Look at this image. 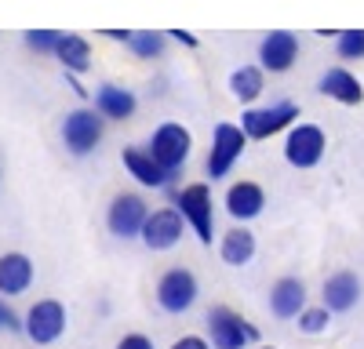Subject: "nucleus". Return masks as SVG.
<instances>
[{
    "instance_id": "a211bd4d",
    "label": "nucleus",
    "mask_w": 364,
    "mask_h": 349,
    "mask_svg": "<svg viewBox=\"0 0 364 349\" xmlns=\"http://www.w3.org/2000/svg\"><path fill=\"white\" fill-rule=\"evenodd\" d=\"M321 92H324L328 99H336L339 106H360V102H364V87H360V80H357L350 70H343V66L328 70V73L321 77Z\"/></svg>"
},
{
    "instance_id": "f8f14e48",
    "label": "nucleus",
    "mask_w": 364,
    "mask_h": 349,
    "mask_svg": "<svg viewBox=\"0 0 364 349\" xmlns=\"http://www.w3.org/2000/svg\"><path fill=\"white\" fill-rule=\"evenodd\" d=\"M299 58V37L288 29H273L259 44V66L266 73H288Z\"/></svg>"
},
{
    "instance_id": "412c9836",
    "label": "nucleus",
    "mask_w": 364,
    "mask_h": 349,
    "mask_svg": "<svg viewBox=\"0 0 364 349\" xmlns=\"http://www.w3.org/2000/svg\"><path fill=\"white\" fill-rule=\"evenodd\" d=\"M55 58L66 66V73H87V66H91V44L80 33H58Z\"/></svg>"
},
{
    "instance_id": "4468645a",
    "label": "nucleus",
    "mask_w": 364,
    "mask_h": 349,
    "mask_svg": "<svg viewBox=\"0 0 364 349\" xmlns=\"http://www.w3.org/2000/svg\"><path fill=\"white\" fill-rule=\"evenodd\" d=\"M33 284V262H29L22 251H8L0 255V295L15 299L22 291H29Z\"/></svg>"
},
{
    "instance_id": "6e6552de",
    "label": "nucleus",
    "mask_w": 364,
    "mask_h": 349,
    "mask_svg": "<svg viewBox=\"0 0 364 349\" xmlns=\"http://www.w3.org/2000/svg\"><path fill=\"white\" fill-rule=\"evenodd\" d=\"M22 331L33 338L37 345H51L55 338H63V331H66V309H63V302L41 299L37 306H29V313L22 320Z\"/></svg>"
},
{
    "instance_id": "bb28decb",
    "label": "nucleus",
    "mask_w": 364,
    "mask_h": 349,
    "mask_svg": "<svg viewBox=\"0 0 364 349\" xmlns=\"http://www.w3.org/2000/svg\"><path fill=\"white\" fill-rule=\"evenodd\" d=\"M117 349H154V342H149L146 335H124L117 342Z\"/></svg>"
},
{
    "instance_id": "aec40b11",
    "label": "nucleus",
    "mask_w": 364,
    "mask_h": 349,
    "mask_svg": "<svg viewBox=\"0 0 364 349\" xmlns=\"http://www.w3.org/2000/svg\"><path fill=\"white\" fill-rule=\"evenodd\" d=\"M219 255H223V262L226 266H248V262L255 258V237H252V229H245V226H233L226 237L219 240Z\"/></svg>"
},
{
    "instance_id": "39448f33",
    "label": "nucleus",
    "mask_w": 364,
    "mask_h": 349,
    "mask_svg": "<svg viewBox=\"0 0 364 349\" xmlns=\"http://www.w3.org/2000/svg\"><path fill=\"white\" fill-rule=\"evenodd\" d=\"M328 150V135L317 124H291L284 138V160L291 167H317Z\"/></svg>"
},
{
    "instance_id": "0eeeda50",
    "label": "nucleus",
    "mask_w": 364,
    "mask_h": 349,
    "mask_svg": "<svg viewBox=\"0 0 364 349\" xmlns=\"http://www.w3.org/2000/svg\"><path fill=\"white\" fill-rule=\"evenodd\" d=\"M245 145H248L245 128L219 124L215 135H211V153H208V174H211V179H223V174H230V167L240 160V153H245Z\"/></svg>"
},
{
    "instance_id": "ddd939ff",
    "label": "nucleus",
    "mask_w": 364,
    "mask_h": 349,
    "mask_svg": "<svg viewBox=\"0 0 364 349\" xmlns=\"http://www.w3.org/2000/svg\"><path fill=\"white\" fill-rule=\"evenodd\" d=\"M302 309H306V284L299 277H281L269 287V313L281 320H295Z\"/></svg>"
},
{
    "instance_id": "b1692460",
    "label": "nucleus",
    "mask_w": 364,
    "mask_h": 349,
    "mask_svg": "<svg viewBox=\"0 0 364 349\" xmlns=\"http://www.w3.org/2000/svg\"><path fill=\"white\" fill-rule=\"evenodd\" d=\"M328 320H331V309L328 306H314V309H302L299 313V328L306 331V335H321L328 328Z\"/></svg>"
},
{
    "instance_id": "f3484780",
    "label": "nucleus",
    "mask_w": 364,
    "mask_h": 349,
    "mask_svg": "<svg viewBox=\"0 0 364 349\" xmlns=\"http://www.w3.org/2000/svg\"><path fill=\"white\" fill-rule=\"evenodd\" d=\"M360 302V280L350 270H339L324 280V306L331 313H350Z\"/></svg>"
},
{
    "instance_id": "6ab92c4d",
    "label": "nucleus",
    "mask_w": 364,
    "mask_h": 349,
    "mask_svg": "<svg viewBox=\"0 0 364 349\" xmlns=\"http://www.w3.org/2000/svg\"><path fill=\"white\" fill-rule=\"evenodd\" d=\"M135 95L128 92V87H117V84H102L95 92V109L106 116V121H128V116L135 113Z\"/></svg>"
},
{
    "instance_id": "dca6fc26",
    "label": "nucleus",
    "mask_w": 364,
    "mask_h": 349,
    "mask_svg": "<svg viewBox=\"0 0 364 349\" xmlns=\"http://www.w3.org/2000/svg\"><path fill=\"white\" fill-rule=\"evenodd\" d=\"M124 167L132 171L135 182H142V186H149V189H164V186L175 179L171 171H164V167L154 160V153L139 150V145H128V150H124Z\"/></svg>"
},
{
    "instance_id": "393cba45",
    "label": "nucleus",
    "mask_w": 364,
    "mask_h": 349,
    "mask_svg": "<svg viewBox=\"0 0 364 349\" xmlns=\"http://www.w3.org/2000/svg\"><path fill=\"white\" fill-rule=\"evenodd\" d=\"M336 51L343 58H364V29H346V33H339Z\"/></svg>"
},
{
    "instance_id": "4be33fe9",
    "label": "nucleus",
    "mask_w": 364,
    "mask_h": 349,
    "mask_svg": "<svg viewBox=\"0 0 364 349\" xmlns=\"http://www.w3.org/2000/svg\"><path fill=\"white\" fill-rule=\"evenodd\" d=\"M230 92L237 102H255L262 95V70L259 66H240L230 77Z\"/></svg>"
},
{
    "instance_id": "1a4fd4ad",
    "label": "nucleus",
    "mask_w": 364,
    "mask_h": 349,
    "mask_svg": "<svg viewBox=\"0 0 364 349\" xmlns=\"http://www.w3.org/2000/svg\"><path fill=\"white\" fill-rule=\"evenodd\" d=\"M193 302H197V277L190 270L175 266L157 280V306L164 313H186L193 309Z\"/></svg>"
},
{
    "instance_id": "5701e85b",
    "label": "nucleus",
    "mask_w": 364,
    "mask_h": 349,
    "mask_svg": "<svg viewBox=\"0 0 364 349\" xmlns=\"http://www.w3.org/2000/svg\"><path fill=\"white\" fill-rule=\"evenodd\" d=\"M128 48H132L139 58H161L164 37L154 33V29H142V33H128Z\"/></svg>"
},
{
    "instance_id": "c85d7f7f",
    "label": "nucleus",
    "mask_w": 364,
    "mask_h": 349,
    "mask_svg": "<svg viewBox=\"0 0 364 349\" xmlns=\"http://www.w3.org/2000/svg\"><path fill=\"white\" fill-rule=\"evenodd\" d=\"M171 349H211V345H208L204 338H197V335H182Z\"/></svg>"
},
{
    "instance_id": "cd10ccee",
    "label": "nucleus",
    "mask_w": 364,
    "mask_h": 349,
    "mask_svg": "<svg viewBox=\"0 0 364 349\" xmlns=\"http://www.w3.org/2000/svg\"><path fill=\"white\" fill-rule=\"evenodd\" d=\"M0 299H4V295H0ZM0 328H8V331H18V328H22V320H18L4 302H0Z\"/></svg>"
},
{
    "instance_id": "9b49d317",
    "label": "nucleus",
    "mask_w": 364,
    "mask_h": 349,
    "mask_svg": "<svg viewBox=\"0 0 364 349\" xmlns=\"http://www.w3.org/2000/svg\"><path fill=\"white\" fill-rule=\"evenodd\" d=\"M295 121H299V106L295 102H277L269 109H248L245 116H240V128H245L248 138H269V135L284 131Z\"/></svg>"
},
{
    "instance_id": "f03ea898",
    "label": "nucleus",
    "mask_w": 364,
    "mask_h": 349,
    "mask_svg": "<svg viewBox=\"0 0 364 349\" xmlns=\"http://www.w3.org/2000/svg\"><path fill=\"white\" fill-rule=\"evenodd\" d=\"M190 150H193L190 131L182 128V124H175V121L161 124V128L154 131V138H149V153H154V160H157L164 171H171V174L190 160Z\"/></svg>"
},
{
    "instance_id": "c756f323",
    "label": "nucleus",
    "mask_w": 364,
    "mask_h": 349,
    "mask_svg": "<svg viewBox=\"0 0 364 349\" xmlns=\"http://www.w3.org/2000/svg\"><path fill=\"white\" fill-rule=\"evenodd\" d=\"M171 37H175L178 44H186V48H200V40H197L193 33H186V29H171Z\"/></svg>"
},
{
    "instance_id": "20e7f679",
    "label": "nucleus",
    "mask_w": 364,
    "mask_h": 349,
    "mask_svg": "<svg viewBox=\"0 0 364 349\" xmlns=\"http://www.w3.org/2000/svg\"><path fill=\"white\" fill-rule=\"evenodd\" d=\"M175 208L182 211V218H186L197 233L200 244H211V237H215V215H211V189L204 182H193L186 186L178 196H175Z\"/></svg>"
},
{
    "instance_id": "2eb2a0df",
    "label": "nucleus",
    "mask_w": 364,
    "mask_h": 349,
    "mask_svg": "<svg viewBox=\"0 0 364 349\" xmlns=\"http://www.w3.org/2000/svg\"><path fill=\"white\" fill-rule=\"evenodd\" d=\"M266 208V193L259 182H233L226 189V211L237 218V222H252L259 218Z\"/></svg>"
},
{
    "instance_id": "7ed1b4c3",
    "label": "nucleus",
    "mask_w": 364,
    "mask_h": 349,
    "mask_svg": "<svg viewBox=\"0 0 364 349\" xmlns=\"http://www.w3.org/2000/svg\"><path fill=\"white\" fill-rule=\"evenodd\" d=\"M208 331H211V345L215 349H245L248 342L259 338V328H252L240 313L215 306L208 313Z\"/></svg>"
},
{
    "instance_id": "423d86ee",
    "label": "nucleus",
    "mask_w": 364,
    "mask_h": 349,
    "mask_svg": "<svg viewBox=\"0 0 364 349\" xmlns=\"http://www.w3.org/2000/svg\"><path fill=\"white\" fill-rule=\"evenodd\" d=\"M149 218V208L139 193H117L109 211H106V226L113 237L120 240H132V237H142V226Z\"/></svg>"
},
{
    "instance_id": "a878e982",
    "label": "nucleus",
    "mask_w": 364,
    "mask_h": 349,
    "mask_svg": "<svg viewBox=\"0 0 364 349\" xmlns=\"http://www.w3.org/2000/svg\"><path fill=\"white\" fill-rule=\"evenodd\" d=\"M55 44H58L55 29H29L26 33V48L37 51V55H55Z\"/></svg>"
},
{
    "instance_id": "f257e3e1",
    "label": "nucleus",
    "mask_w": 364,
    "mask_h": 349,
    "mask_svg": "<svg viewBox=\"0 0 364 349\" xmlns=\"http://www.w3.org/2000/svg\"><path fill=\"white\" fill-rule=\"evenodd\" d=\"M106 116L99 109H73L66 121H63V142L73 157H87L95 145L102 142V131H106Z\"/></svg>"
},
{
    "instance_id": "7c9ffc66",
    "label": "nucleus",
    "mask_w": 364,
    "mask_h": 349,
    "mask_svg": "<svg viewBox=\"0 0 364 349\" xmlns=\"http://www.w3.org/2000/svg\"><path fill=\"white\" fill-rule=\"evenodd\" d=\"M259 349H273V345H259Z\"/></svg>"
},
{
    "instance_id": "9d476101",
    "label": "nucleus",
    "mask_w": 364,
    "mask_h": 349,
    "mask_svg": "<svg viewBox=\"0 0 364 349\" xmlns=\"http://www.w3.org/2000/svg\"><path fill=\"white\" fill-rule=\"evenodd\" d=\"M182 226H186V218H182L178 208H157V211H149V218L142 226V244L149 251H171L182 240Z\"/></svg>"
}]
</instances>
